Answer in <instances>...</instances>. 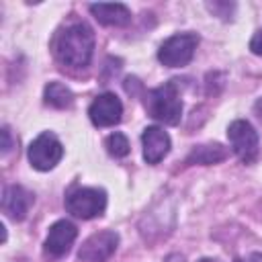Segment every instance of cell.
<instances>
[{"mask_svg": "<svg viewBox=\"0 0 262 262\" xmlns=\"http://www.w3.org/2000/svg\"><path fill=\"white\" fill-rule=\"evenodd\" d=\"M53 53L68 68H86L94 53V31L84 20L68 23L53 39Z\"/></svg>", "mask_w": 262, "mask_h": 262, "instance_id": "1", "label": "cell"}, {"mask_svg": "<svg viewBox=\"0 0 262 262\" xmlns=\"http://www.w3.org/2000/svg\"><path fill=\"white\" fill-rule=\"evenodd\" d=\"M145 108L151 119L164 125H178L182 119V98L176 80L149 90L145 96Z\"/></svg>", "mask_w": 262, "mask_h": 262, "instance_id": "2", "label": "cell"}, {"mask_svg": "<svg viewBox=\"0 0 262 262\" xmlns=\"http://www.w3.org/2000/svg\"><path fill=\"white\" fill-rule=\"evenodd\" d=\"M66 209L78 219L100 217L106 209V192L96 186H78L66 194Z\"/></svg>", "mask_w": 262, "mask_h": 262, "instance_id": "3", "label": "cell"}, {"mask_svg": "<svg viewBox=\"0 0 262 262\" xmlns=\"http://www.w3.org/2000/svg\"><path fill=\"white\" fill-rule=\"evenodd\" d=\"M196 47H199L196 33H176L160 45L158 59L166 68H182L192 59Z\"/></svg>", "mask_w": 262, "mask_h": 262, "instance_id": "4", "label": "cell"}, {"mask_svg": "<svg viewBox=\"0 0 262 262\" xmlns=\"http://www.w3.org/2000/svg\"><path fill=\"white\" fill-rule=\"evenodd\" d=\"M27 156H29V162H31V166L35 170L47 172V170H53L61 162V158H63V145H61V141L57 139L55 133L43 131V133H39L31 141Z\"/></svg>", "mask_w": 262, "mask_h": 262, "instance_id": "5", "label": "cell"}, {"mask_svg": "<svg viewBox=\"0 0 262 262\" xmlns=\"http://www.w3.org/2000/svg\"><path fill=\"white\" fill-rule=\"evenodd\" d=\"M227 139H229L231 151L244 164H252L258 158L260 141H258V133L250 121H244V119L231 121L227 127Z\"/></svg>", "mask_w": 262, "mask_h": 262, "instance_id": "6", "label": "cell"}, {"mask_svg": "<svg viewBox=\"0 0 262 262\" xmlns=\"http://www.w3.org/2000/svg\"><path fill=\"white\" fill-rule=\"evenodd\" d=\"M119 246V233L113 229H102L84 239L78 250V258L82 262H106Z\"/></svg>", "mask_w": 262, "mask_h": 262, "instance_id": "7", "label": "cell"}, {"mask_svg": "<svg viewBox=\"0 0 262 262\" xmlns=\"http://www.w3.org/2000/svg\"><path fill=\"white\" fill-rule=\"evenodd\" d=\"M76 237H78L76 225L72 221H68V219H59L49 227L47 237L43 242V250H45V254L49 258H61V256H66L70 252V248L74 246Z\"/></svg>", "mask_w": 262, "mask_h": 262, "instance_id": "8", "label": "cell"}, {"mask_svg": "<svg viewBox=\"0 0 262 262\" xmlns=\"http://www.w3.org/2000/svg\"><path fill=\"white\" fill-rule=\"evenodd\" d=\"M88 117L96 127H113L121 121L123 117V104L117 94L113 92H102L98 94L90 106H88Z\"/></svg>", "mask_w": 262, "mask_h": 262, "instance_id": "9", "label": "cell"}, {"mask_svg": "<svg viewBox=\"0 0 262 262\" xmlns=\"http://www.w3.org/2000/svg\"><path fill=\"white\" fill-rule=\"evenodd\" d=\"M141 145H143V160L147 164H158L162 162L168 151H170V135L162 129V127H145L141 133Z\"/></svg>", "mask_w": 262, "mask_h": 262, "instance_id": "10", "label": "cell"}, {"mask_svg": "<svg viewBox=\"0 0 262 262\" xmlns=\"http://www.w3.org/2000/svg\"><path fill=\"white\" fill-rule=\"evenodd\" d=\"M35 196L20 184H10L2 192V211L14 221H23L33 205Z\"/></svg>", "mask_w": 262, "mask_h": 262, "instance_id": "11", "label": "cell"}, {"mask_svg": "<svg viewBox=\"0 0 262 262\" xmlns=\"http://www.w3.org/2000/svg\"><path fill=\"white\" fill-rule=\"evenodd\" d=\"M94 18L106 27H125L131 23V10L125 4H90L88 6Z\"/></svg>", "mask_w": 262, "mask_h": 262, "instance_id": "12", "label": "cell"}, {"mask_svg": "<svg viewBox=\"0 0 262 262\" xmlns=\"http://www.w3.org/2000/svg\"><path fill=\"white\" fill-rule=\"evenodd\" d=\"M227 158V149L219 143H207V145H194L192 151L188 154L186 162L188 164H203V166H209V164H217L221 160Z\"/></svg>", "mask_w": 262, "mask_h": 262, "instance_id": "13", "label": "cell"}, {"mask_svg": "<svg viewBox=\"0 0 262 262\" xmlns=\"http://www.w3.org/2000/svg\"><path fill=\"white\" fill-rule=\"evenodd\" d=\"M43 98H45V104L53 108H70L74 104L72 90L61 82H49L43 90Z\"/></svg>", "mask_w": 262, "mask_h": 262, "instance_id": "14", "label": "cell"}, {"mask_svg": "<svg viewBox=\"0 0 262 262\" xmlns=\"http://www.w3.org/2000/svg\"><path fill=\"white\" fill-rule=\"evenodd\" d=\"M104 147H106V151H108L113 158H125V156L131 151L129 139H127L123 133H119V131L111 133V135L104 139Z\"/></svg>", "mask_w": 262, "mask_h": 262, "instance_id": "15", "label": "cell"}, {"mask_svg": "<svg viewBox=\"0 0 262 262\" xmlns=\"http://www.w3.org/2000/svg\"><path fill=\"white\" fill-rule=\"evenodd\" d=\"M250 49H252V53L262 55V29H258L254 33V37L250 39Z\"/></svg>", "mask_w": 262, "mask_h": 262, "instance_id": "16", "label": "cell"}, {"mask_svg": "<svg viewBox=\"0 0 262 262\" xmlns=\"http://www.w3.org/2000/svg\"><path fill=\"white\" fill-rule=\"evenodd\" d=\"M12 149V137H10V129L2 127V154H8Z\"/></svg>", "mask_w": 262, "mask_h": 262, "instance_id": "17", "label": "cell"}, {"mask_svg": "<svg viewBox=\"0 0 262 262\" xmlns=\"http://www.w3.org/2000/svg\"><path fill=\"white\" fill-rule=\"evenodd\" d=\"M248 262H262V252H254V254H250Z\"/></svg>", "mask_w": 262, "mask_h": 262, "instance_id": "18", "label": "cell"}, {"mask_svg": "<svg viewBox=\"0 0 262 262\" xmlns=\"http://www.w3.org/2000/svg\"><path fill=\"white\" fill-rule=\"evenodd\" d=\"M254 111H256V115H258V117L262 119V98H260V100H258V102L254 104Z\"/></svg>", "mask_w": 262, "mask_h": 262, "instance_id": "19", "label": "cell"}, {"mask_svg": "<svg viewBox=\"0 0 262 262\" xmlns=\"http://www.w3.org/2000/svg\"><path fill=\"white\" fill-rule=\"evenodd\" d=\"M199 262H219V260H215V258H203V260H199Z\"/></svg>", "mask_w": 262, "mask_h": 262, "instance_id": "20", "label": "cell"}, {"mask_svg": "<svg viewBox=\"0 0 262 262\" xmlns=\"http://www.w3.org/2000/svg\"><path fill=\"white\" fill-rule=\"evenodd\" d=\"M235 262H242V260H235Z\"/></svg>", "mask_w": 262, "mask_h": 262, "instance_id": "21", "label": "cell"}]
</instances>
